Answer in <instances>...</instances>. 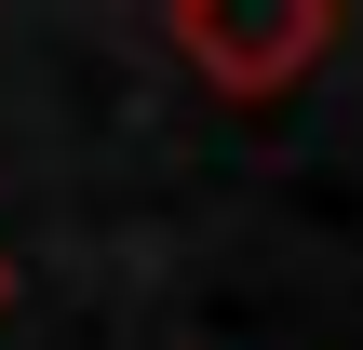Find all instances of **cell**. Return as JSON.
Returning <instances> with one entry per match:
<instances>
[{
    "label": "cell",
    "instance_id": "1",
    "mask_svg": "<svg viewBox=\"0 0 363 350\" xmlns=\"http://www.w3.org/2000/svg\"><path fill=\"white\" fill-rule=\"evenodd\" d=\"M162 40H175L229 108H269V94H296V81L337 54V0H175Z\"/></svg>",
    "mask_w": 363,
    "mask_h": 350
},
{
    "label": "cell",
    "instance_id": "2",
    "mask_svg": "<svg viewBox=\"0 0 363 350\" xmlns=\"http://www.w3.org/2000/svg\"><path fill=\"white\" fill-rule=\"evenodd\" d=\"M0 310H13V256H0Z\"/></svg>",
    "mask_w": 363,
    "mask_h": 350
}]
</instances>
